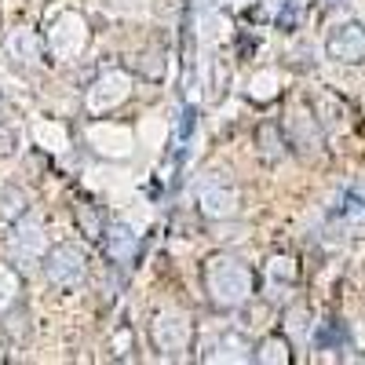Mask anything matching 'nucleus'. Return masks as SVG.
Wrapping results in <instances>:
<instances>
[{"instance_id": "f257e3e1", "label": "nucleus", "mask_w": 365, "mask_h": 365, "mask_svg": "<svg viewBox=\"0 0 365 365\" xmlns=\"http://www.w3.org/2000/svg\"><path fill=\"white\" fill-rule=\"evenodd\" d=\"M201 278H205V292H208V303L212 307H220V311H234L241 307L249 296H252V270L241 263L237 256H212L205 259V270H201Z\"/></svg>"}, {"instance_id": "20e7f679", "label": "nucleus", "mask_w": 365, "mask_h": 365, "mask_svg": "<svg viewBox=\"0 0 365 365\" xmlns=\"http://www.w3.org/2000/svg\"><path fill=\"white\" fill-rule=\"evenodd\" d=\"M197 201H201V212L208 220H230V216H237V190L230 187V182H208V187H201V194H197Z\"/></svg>"}, {"instance_id": "f03ea898", "label": "nucleus", "mask_w": 365, "mask_h": 365, "mask_svg": "<svg viewBox=\"0 0 365 365\" xmlns=\"http://www.w3.org/2000/svg\"><path fill=\"white\" fill-rule=\"evenodd\" d=\"M84 252L73 249V245H55L48 256H44V278L58 289H73L84 282Z\"/></svg>"}, {"instance_id": "1a4fd4ad", "label": "nucleus", "mask_w": 365, "mask_h": 365, "mask_svg": "<svg viewBox=\"0 0 365 365\" xmlns=\"http://www.w3.org/2000/svg\"><path fill=\"white\" fill-rule=\"evenodd\" d=\"M292 19L299 22V4H296V0L285 8V15H282V22H278V26H282V29H292Z\"/></svg>"}, {"instance_id": "0eeeda50", "label": "nucleus", "mask_w": 365, "mask_h": 365, "mask_svg": "<svg viewBox=\"0 0 365 365\" xmlns=\"http://www.w3.org/2000/svg\"><path fill=\"white\" fill-rule=\"evenodd\" d=\"M22 216H26V194L19 187H4V190H0V220L15 223Z\"/></svg>"}, {"instance_id": "6e6552de", "label": "nucleus", "mask_w": 365, "mask_h": 365, "mask_svg": "<svg viewBox=\"0 0 365 365\" xmlns=\"http://www.w3.org/2000/svg\"><path fill=\"white\" fill-rule=\"evenodd\" d=\"M252 358H259V361H292L289 344H285V340H278V336L263 340V344H259V354H252Z\"/></svg>"}, {"instance_id": "7ed1b4c3", "label": "nucleus", "mask_w": 365, "mask_h": 365, "mask_svg": "<svg viewBox=\"0 0 365 365\" xmlns=\"http://www.w3.org/2000/svg\"><path fill=\"white\" fill-rule=\"evenodd\" d=\"M325 51L332 63H344V66H361L365 63V26L361 22H344L329 34Z\"/></svg>"}, {"instance_id": "39448f33", "label": "nucleus", "mask_w": 365, "mask_h": 365, "mask_svg": "<svg viewBox=\"0 0 365 365\" xmlns=\"http://www.w3.org/2000/svg\"><path fill=\"white\" fill-rule=\"evenodd\" d=\"M154 344L165 354L187 351V344H190V322L182 318V314H161L158 325H154Z\"/></svg>"}, {"instance_id": "423d86ee", "label": "nucleus", "mask_w": 365, "mask_h": 365, "mask_svg": "<svg viewBox=\"0 0 365 365\" xmlns=\"http://www.w3.org/2000/svg\"><path fill=\"white\" fill-rule=\"evenodd\" d=\"M256 143H259V154H263L267 161H282V158H285V139H282V132H278V125H274V120L259 125Z\"/></svg>"}]
</instances>
